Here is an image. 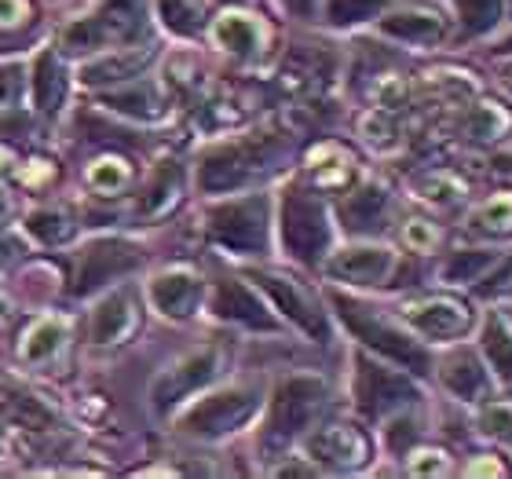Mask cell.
Wrapping results in <instances>:
<instances>
[{"label": "cell", "instance_id": "cell-1", "mask_svg": "<svg viewBox=\"0 0 512 479\" xmlns=\"http://www.w3.org/2000/svg\"><path fill=\"white\" fill-rule=\"evenodd\" d=\"M333 304L341 311L344 326H348L363 344H370L374 352H381L384 359H392L395 366L406 373H428L432 359H428L425 344L414 341L410 333H403L399 326H392V322L377 319L374 308H363V304H355V300H348V297H333Z\"/></svg>", "mask_w": 512, "mask_h": 479}, {"label": "cell", "instance_id": "cell-2", "mask_svg": "<svg viewBox=\"0 0 512 479\" xmlns=\"http://www.w3.org/2000/svg\"><path fill=\"white\" fill-rule=\"evenodd\" d=\"M322 403H326V381H322V377H311V373L289 377V381L278 388L275 403H271V417H267L264 439L271 443V447L289 443V439L300 436V432L315 421Z\"/></svg>", "mask_w": 512, "mask_h": 479}, {"label": "cell", "instance_id": "cell-3", "mask_svg": "<svg viewBox=\"0 0 512 479\" xmlns=\"http://www.w3.org/2000/svg\"><path fill=\"white\" fill-rule=\"evenodd\" d=\"M256 406H260V392H256V388H246V384L224 388V392L205 395L202 403H194L191 410L183 414L180 428L187 436H202V439L227 436V432H235L238 425H246L249 417L256 414Z\"/></svg>", "mask_w": 512, "mask_h": 479}, {"label": "cell", "instance_id": "cell-4", "mask_svg": "<svg viewBox=\"0 0 512 479\" xmlns=\"http://www.w3.org/2000/svg\"><path fill=\"white\" fill-rule=\"evenodd\" d=\"M282 238H286V249L297 260H319L326 242H330V220H326V209L311 191H293L286 194V205H282Z\"/></svg>", "mask_w": 512, "mask_h": 479}, {"label": "cell", "instance_id": "cell-5", "mask_svg": "<svg viewBox=\"0 0 512 479\" xmlns=\"http://www.w3.org/2000/svg\"><path fill=\"white\" fill-rule=\"evenodd\" d=\"M403 322L417 337H428V341H458L476 326V315L465 300L439 293V297H421L403 304Z\"/></svg>", "mask_w": 512, "mask_h": 479}, {"label": "cell", "instance_id": "cell-6", "mask_svg": "<svg viewBox=\"0 0 512 479\" xmlns=\"http://www.w3.org/2000/svg\"><path fill=\"white\" fill-rule=\"evenodd\" d=\"M209 231L231 249L256 253L267 242V202L264 198H242V202H227L209 216Z\"/></svg>", "mask_w": 512, "mask_h": 479}, {"label": "cell", "instance_id": "cell-7", "mask_svg": "<svg viewBox=\"0 0 512 479\" xmlns=\"http://www.w3.org/2000/svg\"><path fill=\"white\" fill-rule=\"evenodd\" d=\"M417 399H421V392L406 373L359 359V406H363V414L381 417L388 410L414 406Z\"/></svg>", "mask_w": 512, "mask_h": 479}, {"label": "cell", "instance_id": "cell-8", "mask_svg": "<svg viewBox=\"0 0 512 479\" xmlns=\"http://www.w3.org/2000/svg\"><path fill=\"white\" fill-rule=\"evenodd\" d=\"M267 147L271 143H264V139H249L242 147L220 150L213 158H205L202 172H198L202 191H235V187H242L256 172V165H264Z\"/></svg>", "mask_w": 512, "mask_h": 479}, {"label": "cell", "instance_id": "cell-9", "mask_svg": "<svg viewBox=\"0 0 512 479\" xmlns=\"http://www.w3.org/2000/svg\"><path fill=\"white\" fill-rule=\"evenodd\" d=\"M308 454L311 461H322L333 469H359L370 458V443L352 425H326L308 436Z\"/></svg>", "mask_w": 512, "mask_h": 479}, {"label": "cell", "instance_id": "cell-10", "mask_svg": "<svg viewBox=\"0 0 512 479\" xmlns=\"http://www.w3.org/2000/svg\"><path fill=\"white\" fill-rule=\"evenodd\" d=\"M439 381L461 403H487L494 388L480 352H469V348H461V352H454L450 359L439 362Z\"/></svg>", "mask_w": 512, "mask_h": 479}, {"label": "cell", "instance_id": "cell-11", "mask_svg": "<svg viewBox=\"0 0 512 479\" xmlns=\"http://www.w3.org/2000/svg\"><path fill=\"white\" fill-rule=\"evenodd\" d=\"M213 373H216V352L213 348L183 355L172 370H165L158 377V384H154V403H158L161 410L172 406V403H180V399H187L191 392H198Z\"/></svg>", "mask_w": 512, "mask_h": 479}, {"label": "cell", "instance_id": "cell-12", "mask_svg": "<svg viewBox=\"0 0 512 479\" xmlns=\"http://www.w3.org/2000/svg\"><path fill=\"white\" fill-rule=\"evenodd\" d=\"M395 271V253L384 245H352L330 260V275L359 286H384Z\"/></svg>", "mask_w": 512, "mask_h": 479}, {"label": "cell", "instance_id": "cell-13", "mask_svg": "<svg viewBox=\"0 0 512 479\" xmlns=\"http://www.w3.org/2000/svg\"><path fill=\"white\" fill-rule=\"evenodd\" d=\"M256 286L264 289L267 297L278 304V311H282L286 319L297 322V326L308 333V337H315V341H322V337H326V319H322V308L308 297V293H304V289L293 286L289 278L256 275Z\"/></svg>", "mask_w": 512, "mask_h": 479}, {"label": "cell", "instance_id": "cell-14", "mask_svg": "<svg viewBox=\"0 0 512 479\" xmlns=\"http://www.w3.org/2000/svg\"><path fill=\"white\" fill-rule=\"evenodd\" d=\"M139 264V253L125 242H96L88 245L85 256H81V267H77V293H88V289L103 286L114 275H125Z\"/></svg>", "mask_w": 512, "mask_h": 479}, {"label": "cell", "instance_id": "cell-15", "mask_svg": "<svg viewBox=\"0 0 512 479\" xmlns=\"http://www.w3.org/2000/svg\"><path fill=\"white\" fill-rule=\"evenodd\" d=\"M381 33L384 37H392V41H403V44H443L447 41V19L436 15V11H388L381 19Z\"/></svg>", "mask_w": 512, "mask_h": 479}, {"label": "cell", "instance_id": "cell-16", "mask_svg": "<svg viewBox=\"0 0 512 479\" xmlns=\"http://www.w3.org/2000/svg\"><path fill=\"white\" fill-rule=\"evenodd\" d=\"M150 300L169 319L191 315L194 300H198V275L187 271V267H172V271H165V275H158L150 282Z\"/></svg>", "mask_w": 512, "mask_h": 479}, {"label": "cell", "instance_id": "cell-17", "mask_svg": "<svg viewBox=\"0 0 512 479\" xmlns=\"http://www.w3.org/2000/svg\"><path fill=\"white\" fill-rule=\"evenodd\" d=\"M213 308H216V315H224V319L246 322L253 330H271V315L264 311V304H260L256 293H249L242 282H235V278H224V282L216 286Z\"/></svg>", "mask_w": 512, "mask_h": 479}, {"label": "cell", "instance_id": "cell-18", "mask_svg": "<svg viewBox=\"0 0 512 479\" xmlns=\"http://www.w3.org/2000/svg\"><path fill=\"white\" fill-rule=\"evenodd\" d=\"M469 143H480V147H491V143H502L512 132V114L509 107H502L498 99H480L476 107L469 110V118L461 125Z\"/></svg>", "mask_w": 512, "mask_h": 479}, {"label": "cell", "instance_id": "cell-19", "mask_svg": "<svg viewBox=\"0 0 512 479\" xmlns=\"http://www.w3.org/2000/svg\"><path fill=\"white\" fill-rule=\"evenodd\" d=\"M213 41L224 48V52H235V55H253L260 52V44H264V26L246 15V11H227L220 15L213 26Z\"/></svg>", "mask_w": 512, "mask_h": 479}, {"label": "cell", "instance_id": "cell-20", "mask_svg": "<svg viewBox=\"0 0 512 479\" xmlns=\"http://www.w3.org/2000/svg\"><path fill=\"white\" fill-rule=\"evenodd\" d=\"M483 355L491 362L494 377L512 388V322L505 319L502 311H491L487 322H483Z\"/></svg>", "mask_w": 512, "mask_h": 479}, {"label": "cell", "instance_id": "cell-21", "mask_svg": "<svg viewBox=\"0 0 512 479\" xmlns=\"http://www.w3.org/2000/svg\"><path fill=\"white\" fill-rule=\"evenodd\" d=\"M498 260H502L498 249H483V245H476V249H458V253L447 256V264L439 267V278H443L447 286H472V282H480Z\"/></svg>", "mask_w": 512, "mask_h": 479}, {"label": "cell", "instance_id": "cell-22", "mask_svg": "<svg viewBox=\"0 0 512 479\" xmlns=\"http://www.w3.org/2000/svg\"><path fill=\"white\" fill-rule=\"evenodd\" d=\"M469 227L487 238L512 235V191H494L487 202L476 205L469 213Z\"/></svg>", "mask_w": 512, "mask_h": 479}, {"label": "cell", "instance_id": "cell-23", "mask_svg": "<svg viewBox=\"0 0 512 479\" xmlns=\"http://www.w3.org/2000/svg\"><path fill=\"white\" fill-rule=\"evenodd\" d=\"M384 213H388V191L377 187V183L355 191L348 198V205H344V220H348L352 231H374V227H381Z\"/></svg>", "mask_w": 512, "mask_h": 479}, {"label": "cell", "instance_id": "cell-24", "mask_svg": "<svg viewBox=\"0 0 512 479\" xmlns=\"http://www.w3.org/2000/svg\"><path fill=\"white\" fill-rule=\"evenodd\" d=\"M132 326V304H128V297H110L103 300L96 311H92V319H88V337L96 344H110L118 341L121 333Z\"/></svg>", "mask_w": 512, "mask_h": 479}, {"label": "cell", "instance_id": "cell-25", "mask_svg": "<svg viewBox=\"0 0 512 479\" xmlns=\"http://www.w3.org/2000/svg\"><path fill=\"white\" fill-rule=\"evenodd\" d=\"M450 4H454V15H458L465 37H483L494 26H502L505 0H450Z\"/></svg>", "mask_w": 512, "mask_h": 479}, {"label": "cell", "instance_id": "cell-26", "mask_svg": "<svg viewBox=\"0 0 512 479\" xmlns=\"http://www.w3.org/2000/svg\"><path fill=\"white\" fill-rule=\"evenodd\" d=\"M132 33V22L121 15L114 22V15H103V19H81L66 30V44L70 48H96L103 41H114V37H128Z\"/></svg>", "mask_w": 512, "mask_h": 479}, {"label": "cell", "instance_id": "cell-27", "mask_svg": "<svg viewBox=\"0 0 512 479\" xmlns=\"http://www.w3.org/2000/svg\"><path fill=\"white\" fill-rule=\"evenodd\" d=\"M414 191H417V198H425V202H432V205H454L469 194V183L461 180L458 172L432 169V172H425V176H417Z\"/></svg>", "mask_w": 512, "mask_h": 479}, {"label": "cell", "instance_id": "cell-28", "mask_svg": "<svg viewBox=\"0 0 512 479\" xmlns=\"http://www.w3.org/2000/svg\"><path fill=\"white\" fill-rule=\"evenodd\" d=\"M147 63H150V52L110 55V59H99V63L85 66L81 81H85V85H103V81H125V77H136Z\"/></svg>", "mask_w": 512, "mask_h": 479}, {"label": "cell", "instance_id": "cell-29", "mask_svg": "<svg viewBox=\"0 0 512 479\" xmlns=\"http://www.w3.org/2000/svg\"><path fill=\"white\" fill-rule=\"evenodd\" d=\"M63 92H66L63 70H59L52 52H44L41 59H37V66H33V96H37V107L55 110L63 103Z\"/></svg>", "mask_w": 512, "mask_h": 479}, {"label": "cell", "instance_id": "cell-30", "mask_svg": "<svg viewBox=\"0 0 512 479\" xmlns=\"http://www.w3.org/2000/svg\"><path fill=\"white\" fill-rule=\"evenodd\" d=\"M480 436L494 439V443H512V403L509 399H487L476 417Z\"/></svg>", "mask_w": 512, "mask_h": 479}, {"label": "cell", "instance_id": "cell-31", "mask_svg": "<svg viewBox=\"0 0 512 479\" xmlns=\"http://www.w3.org/2000/svg\"><path fill=\"white\" fill-rule=\"evenodd\" d=\"M392 0H326V19L333 26H352V22H366L381 15Z\"/></svg>", "mask_w": 512, "mask_h": 479}, {"label": "cell", "instance_id": "cell-32", "mask_svg": "<svg viewBox=\"0 0 512 479\" xmlns=\"http://www.w3.org/2000/svg\"><path fill=\"white\" fill-rule=\"evenodd\" d=\"M4 406H8V414L15 417V421H22V425H30V428H48L52 425V414L44 410L33 395L26 392H15V388H4Z\"/></svg>", "mask_w": 512, "mask_h": 479}, {"label": "cell", "instance_id": "cell-33", "mask_svg": "<svg viewBox=\"0 0 512 479\" xmlns=\"http://www.w3.org/2000/svg\"><path fill=\"white\" fill-rule=\"evenodd\" d=\"M110 110H121V114H132V118H154V92L143 85L136 88H125V92H114V96L103 99Z\"/></svg>", "mask_w": 512, "mask_h": 479}, {"label": "cell", "instance_id": "cell-34", "mask_svg": "<svg viewBox=\"0 0 512 479\" xmlns=\"http://www.w3.org/2000/svg\"><path fill=\"white\" fill-rule=\"evenodd\" d=\"M59 341H63V326L59 322H41V326H33L30 333H26V344H22V359H48V355L59 348Z\"/></svg>", "mask_w": 512, "mask_h": 479}, {"label": "cell", "instance_id": "cell-35", "mask_svg": "<svg viewBox=\"0 0 512 479\" xmlns=\"http://www.w3.org/2000/svg\"><path fill=\"white\" fill-rule=\"evenodd\" d=\"M359 132H363L366 143H374V147H392L395 139H399V125L388 110H370L363 121H359Z\"/></svg>", "mask_w": 512, "mask_h": 479}, {"label": "cell", "instance_id": "cell-36", "mask_svg": "<svg viewBox=\"0 0 512 479\" xmlns=\"http://www.w3.org/2000/svg\"><path fill=\"white\" fill-rule=\"evenodd\" d=\"M176 191H180V169H176V165H165V169L158 172L154 187H150V194L143 198V205H139V213H158V209H165V205L176 198Z\"/></svg>", "mask_w": 512, "mask_h": 479}, {"label": "cell", "instance_id": "cell-37", "mask_svg": "<svg viewBox=\"0 0 512 479\" xmlns=\"http://www.w3.org/2000/svg\"><path fill=\"white\" fill-rule=\"evenodd\" d=\"M161 15L176 33H198L202 30V11L191 0H161Z\"/></svg>", "mask_w": 512, "mask_h": 479}, {"label": "cell", "instance_id": "cell-38", "mask_svg": "<svg viewBox=\"0 0 512 479\" xmlns=\"http://www.w3.org/2000/svg\"><path fill=\"white\" fill-rule=\"evenodd\" d=\"M443 242V231H439L432 220H406L403 224V245L406 249H414V253H432L436 245Z\"/></svg>", "mask_w": 512, "mask_h": 479}, {"label": "cell", "instance_id": "cell-39", "mask_svg": "<svg viewBox=\"0 0 512 479\" xmlns=\"http://www.w3.org/2000/svg\"><path fill=\"white\" fill-rule=\"evenodd\" d=\"M450 469H454V461H450L447 450L421 447L410 454V472L414 476H450Z\"/></svg>", "mask_w": 512, "mask_h": 479}, {"label": "cell", "instance_id": "cell-40", "mask_svg": "<svg viewBox=\"0 0 512 479\" xmlns=\"http://www.w3.org/2000/svg\"><path fill=\"white\" fill-rule=\"evenodd\" d=\"M88 183L96 187V191H118V187H125L128 183V165L118 158H103L92 165V172H88Z\"/></svg>", "mask_w": 512, "mask_h": 479}, {"label": "cell", "instance_id": "cell-41", "mask_svg": "<svg viewBox=\"0 0 512 479\" xmlns=\"http://www.w3.org/2000/svg\"><path fill=\"white\" fill-rule=\"evenodd\" d=\"M476 293H480V297H487V300L512 293V256L498 260V264L491 267V275H483V282L476 286Z\"/></svg>", "mask_w": 512, "mask_h": 479}, {"label": "cell", "instance_id": "cell-42", "mask_svg": "<svg viewBox=\"0 0 512 479\" xmlns=\"http://www.w3.org/2000/svg\"><path fill=\"white\" fill-rule=\"evenodd\" d=\"M26 231H30L33 238H41V242H59V238L70 231V224H66V216H59V213H33L30 220H26Z\"/></svg>", "mask_w": 512, "mask_h": 479}, {"label": "cell", "instance_id": "cell-43", "mask_svg": "<svg viewBox=\"0 0 512 479\" xmlns=\"http://www.w3.org/2000/svg\"><path fill=\"white\" fill-rule=\"evenodd\" d=\"M414 428H417L414 417H410V414H399V417L392 421V425H388V447H392L395 454H403V450L417 439Z\"/></svg>", "mask_w": 512, "mask_h": 479}, {"label": "cell", "instance_id": "cell-44", "mask_svg": "<svg viewBox=\"0 0 512 479\" xmlns=\"http://www.w3.org/2000/svg\"><path fill=\"white\" fill-rule=\"evenodd\" d=\"M469 476H505V465L494 461V454H480L476 461H469Z\"/></svg>", "mask_w": 512, "mask_h": 479}, {"label": "cell", "instance_id": "cell-45", "mask_svg": "<svg viewBox=\"0 0 512 479\" xmlns=\"http://www.w3.org/2000/svg\"><path fill=\"white\" fill-rule=\"evenodd\" d=\"M0 19H22V0H0Z\"/></svg>", "mask_w": 512, "mask_h": 479}, {"label": "cell", "instance_id": "cell-46", "mask_svg": "<svg viewBox=\"0 0 512 479\" xmlns=\"http://www.w3.org/2000/svg\"><path fill=\"white\" fill-rule=\"evenodd\" d=\"M11 92V74H0V99Z\"/></svg>", "mask_w": 512, "mask_h": 479}, {"label": "cell", "instance_id": "cell-47", "mask_svg": "<svg viewBox=\"0 0 512 479\" xmlns=\"http://www.w3.org/2000/svg\"><path fill=\"white\" fill-rule=\"evenodd\" d=\"M505 85H512V63L505 66Z\"/></svg>", "mask_w": 512, "mask_h": 479}, {"label": "cell", "instance_id": "cell-48", "mask_svg": "<svg viewBox=\"0 0 512 479\" xmlns=\"http://www.w3.org/2000/svg\"><path fill=\"white\" fill-rule=\"evenodd\" d=\"M289 4H293V8H308V0H289Z\"/></svg>", "mask_w": 512, "mask_h": 479}, {"label": "cell", "instance_id": "cell-49", "mask_svg": "<svg viewBox=\"0 0 512 479\" xmlns=\"http://www.w3.org/2000/svg\"><path fill=\"white\" fill-rule=\"evenodd\" d=\"M505 48H512V41H505Z\"/></svg>", "mask_w": 512, "mask_h": 479}, {"label": "cell", "instance_id": "cell-50", "mask_svg": "<svg viewBox=\"0 0 512 479\" xmlns=\"http://www.w3.org/2000/svg\"><path fill=\"white\" fill-rule=\"evenodd\" d=\"M509 15H512V0H509Z\"/></svg>", "mask_w": 512, "mask_h": 479}]
</instances>
